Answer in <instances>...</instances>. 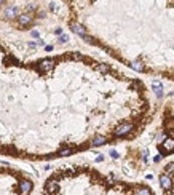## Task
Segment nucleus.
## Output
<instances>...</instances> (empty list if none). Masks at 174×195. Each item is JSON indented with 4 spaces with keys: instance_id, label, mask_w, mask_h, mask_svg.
<instances>
[{
    "instance_id": "1",
    "label": "nucleus",
    "mask_w": 174,
    "mask_h": 195,
    "mask_svg": "<svg viewBox=\"0 0 174 195\" xmlns=\"http://www.w3.org/2000/svg\"><path fill=\"white\" fill-rule=\"evenodd\" d=\"M133 130H134V127L131 123H123V125H120V127L115 130V134L118 138H125V136H128Z\"/></svg>"
},
{
    "instance_id": "2",
    "label": "nucleus",
    "mask_w": 174,
    "mask_h": 195,
    "mask_svg": "<svg viewBox=\"0 0 174 195\" xmlns=\"http://www.w3.org/2000/svg\"><path fill=\"white\" fill-rule=\"evenodd\" d=\"M160 186H161V189H163L165 192L171 190V187H172L171 178H169L168 175H161V176H160Z\"/></svg>"
},
{
    "instance_id": "3",
    "label": "nucleus",
    "mask_w": 174,
    "mask_h": 195,
    "mask_svg": "<svg viewBox=\"0 0 174 195\" xmlns=\"http://www.w3.org/2000/svg\"><path fill=\"white\" fill-rule=\"evenodd\" d=\"M71 27H72V31H74L75 34H78L80 37H85V35H86V31H85V27H83L82 24H75V23H72Z\"/></svg>"
},
{
    "instance_id": "4",
    "label": "nucleus",
    "mask_w": 174,
    "mask_h": 195,
    "mask_svg": "<svg viewBox=\"0 0 174 195\" xmlns=\"http://www.w3.org/2000/svg\"><path fill=\"white\" fill-rule=\"evenodd\" d=\"M38 66L40 67H43V69H51L53 66H54V59H51V58H46V59H42L40 62H38Z\"/></svg>"
},
{
    "instance_id": "5",
    "label": "nucleus",
    "mask_w": 174,
    "mask_h": 195,
    "mask_svg": "<svg viewBox=\"0 0 174 195\" xmlns=\"http://www.w3.org/2000/svg\"><path fill=\"white\" fill-rule=\"evenodd\" d=\"M152 86H154V91H155V94H157L158 98L163 96V85H161L158 80H155L154 83H152Z\"/></svg>"
},
{
    "instance_id": "6",
    "label": "nucleus",
    "mask_w": 174,
    "mask_h": 195,
    "mask_svg": "<svg viewBox=\"0 0 174 195\" xmlns=\"http://www.w3.org/2000/svg\"><path fill=\"white\" fill-rule=\"evenodd\" d=\"M163 147L166 152H174V139H166L163 142Z\"/></svg>"
},
{
    "instance_id": "7",
    "label": "nucleus",
    "mask_w": 174,
    "mask_h": 195,
    "mask_svg": "<svg viewBox=\"0 0 174 195\" xmlns=\"http://www.w3.org/2000/svg\"><path fill=\"white\" fill-rule=\"evenodd\" d=\"M106 142H107V139L104 138V136H94L91 144H93V145H104Z\"/></svg>"
},
{
    "instance_id": "8",
    "label": "nucleus",
    "mask_w": 174,
    "mask_h": 195,
    "mask_svg": "<svg viewBox=\"0 0 174 195\" xmlns=\"http://www.w3.org/2000/svg\"><path fill=\"white\" fill-rule=\"evenodd\" d=\"M5 15L8 16V18H15V16L18 15V10L15 8V6H11V8H6V10H5Z\"/></svg>"
},
{
    "instance_id": "9",
    "label": "nucleus",
    "mask_w": 174,
    "mask_h": 195,
    "mask_svg": "<svg viewBox=\"0 0 174 195\" xmlns=\"http://www.w3.org/2000/svg\"><path fill=\"white\" fill-rule=\"evenodd\" d=\"M31 19H32V18H31L29 15H21V16H19V24L24 26V24H27V23H31Z\"/></svg>"
},
{
    "instance_id": "10",
    "label": "nucleus",
    "mask_w": 174,
    "mask_h": 195,
    "mask_svg": "<svg viewBox=\"0 0 174 195\" xmlns=\"http://www.w3.org/2000/svg\"><path fill=\"white\" fill-rule=\"evenodd\" d=\"M74 152H75L74 149H62V150L58 152V155H59V157H67V155H72Z\"/></svg>"
},
{
    "instance_id": "11",
    "label": "nucleus",
    "mask_w": 174,
    "mask_h": 195,
    "mask_svg": "<svg viewBox=\"0 0 174 195\" xmlns=\"http://www.w3.org/2000/svg\"><path fill=\"white\" fill-rule=\"evenodd\" d=\"M129 66L133 67L134 71H137V72H142V71H144V67H142V64H141V62H137V61H133V62H131Z\"/></svg>"
},
{
    "instance_id": "12",
    "label": "nucleus",
    "mask_w": 174,
    "mask_h": 195,
    "mask_svg": "<svg viewBox=\"0 0 174 195\" xmlns=\"http://www.w3.org/2000/svg\"><path fill=\"white\" fill-rule=\"evenodd\" d=\"M21 187H23V192L26 193V192H29V190L32 189V182H31V181H24Z\"/></svg>"
},
{
    "instance_id": "13",
    "label": "nucleus",
    "mask_w": 174,
    "mask_h": 195,
    "mask_svg": "<svg viewBox=\"0 0 174 195\" xmlns=\"http://www.w3.org/2000/svg\"><path fill=\"white\" fill-rule=\"evenodd\" d=\"M67 40H69V35H61V37H59V42H61V43H66Z\"/></svg>"
},
{
    "instance_id": "14",
    "label": "nucleus",
    "mask_w": 174,
    "mask_h": 195,
    "mask_svg": "<svg viewBox=\"0 0 174 195\" xmlns=\"http://www.w3.org/2000/svg\"><path fill=\"white\" fill-rule=\"evenodd\" d=\"M110 155H112L114 158H118V154H117V152H115V150H110Z\"/></svg>"
},
{
    "instance_id": "15",
    "label": "nucleus",
    "mask_w": 174,
    "mask_h": 195,
    "mask_svg": "<svg viewBox=\"0 0 174 195\" xmlns=\"http://www.w3.org/2000/svg\"><path fill=\"white\" fill-rule=\"evenodd\" d=\"M31 35H32V37H38V32H37V31H32Z\"/></svg>"
},
{
    "instance_id": "16",
    "label": "nucleus",
    "mask_w": 174,
    "mask_h": 195,
    "mask_svg": "<svg viewBox=\"0 0 174 195\" xmlns=\"http://www.w3.org/2000/svg\"><path fill=\"white\" fill-rule=\"evenodd\" d=\"M102 160H104V155H99V157L96 158V162H102Z\"/></svg>"
},
{
    "instance_id": "17",
    "label": "nucleus",
    "mask_w": 174,
    "mask_h": 195,
    "mask_svg": "<svg viewBox=\"0 0 174 195\" xmlns=\"http://www.w3.org/2000/svg\"><path fill=\"white\" fill-rule=\"evenodd\" d=\"M2 2H3V0H0V3H2Z\"/></svg>"
}]
</instances>
